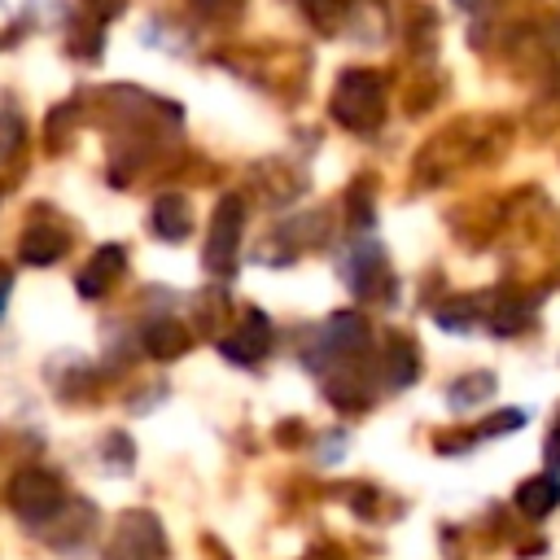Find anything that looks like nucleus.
<instances>
[{"label":"nucleus","instance_id":"obj_10","mask_svg":"<svg viewBox=\"0 0 560 560\" xmlns=\"http://www.w3.org/2000/svg\"><path fill=\"white\" fill-rule=\"evenodd\" d=\"M66 249H70V236L61 228H52V223H31L22 232V241H18V254L31 267H52V262H61Z\"/></svg>","mask_w":560,"mask_h":560},{"label":"nucleus","instance_id":"obj_2","mask_svg":"<svg viewBox=\"0 0 560 560\" xmlns=\"http://www.w3.org/2000/svg\"><path fill=\"white\" fill-rule=\"evenodd\" d=\"M66 486H61V477L57 472H48V468H22V472H13V481H9V508H13V516H22L26 525H48L61 508H66Z\"/></svg>","mask_w":560,"mask_h":560},{"label":"nucleus","instance_id":"obj_13","mask_svg":"<svg viewBox=\"0 0 560 560\" xmlns=\"http://www.w3.org/2000/svg\"><path fill=\"white\" fill-rule=\"evenodd\" d=\"M140 346H144L153 359H175V354L188 350V332H184V324H175L171 315H162V319H149V324L140 328Z\"/></svg>","mask_w":560,"mask_h":560},{"label":"nucleus","instance_id":"obj_14","mask_svg":"<svg viewBox=\"0 0 560 560\" xmlns=\"http://www.w3.org/2000/svg\"><path fill=\"white\" fill-rule=\"evenodd\" d=\"M381 372H385V385H394V389L411 385V381L420 376V354H416V346H411L407 337H389V341H385Z\"/></svg>","mask_w":560,"mask_h":560},{"label":"nucleus","instance_id":"obj_11","mask_svg":"<svg viewBox=\"0 0 560 560\" xmlns=\"http://www.w3.org/2000/svg\"><path fill=\"white\" fill-rule=\"evenodd\" d=\"M149 223H153V236L158 241H184L192 232V206L179 192H166V197L153 201Z\"/></svg>","mask_w":560,"mask_h":560},{"label":"nucleus","instance_id":"obj_8","mask_svg":"<svg viewBox=\"0 0 560 560\" xmlns=\"http://www.w3.org/2000/svg\"><path fill=\"white\" fill-rule=\"evenodd\" d=\"M219 350L232 363H258L271 350V324H267V315L262 311H245V319L219 341Z\"/></svg>","mask_w":560,"mask_h":560},{"label":"nucleus","instance_id":"obj_6","mask_svg":"<svg viewBox=\"0 0 560 560\" xmlns=\"http://www.w3.org/2000/svg\"><path fill=\"white\" fill-rule=\"evenodd\" d=\"M44 534H48V547L52 551H83V542H92V534H96V508L88 503V499H66V508L48 521V525H39Z\"/></svg>","mask_w":560,"mask_h":560},{"label":"nucleus","instance_id":"obj_1","mask_svg":"<svg viewBox=\"0 0 560 560\" xmlns=\"http://www.w3.org/2000/svg\"><path fill=\"white\" fill-rule=\"evenodd\" d=\"M332 118L341 127H354V131H372L385 114V79L376 70H346L332 88V101H328Z\"/></svg>","mask_w":560,"mask_h":560},{"label":"nucleus","instance_id":"obj_23","mask_svg":"<svg viewBox=\"0 0 560 560\" xmlns=\"http://www.w3.org/2000/svg\"><path fill=\"white\" fill-rule=\"evenodd\" d=\"M455 4H459V9H481L486 0H455Z\"/></svg>","mask_w":560,"mask_h":560},{"label":"nucleus","instance_id":"obj_12","mask_svg":"<svg viewBox=\"0 0 560 560\" xmlns=\"http://www.w3.org/2000/svg\"><path fill=\"white\" fill-rule=\"evenodd\" d=\"M556 503H560V481H556V472H538V477L521 481V490H516V508H521L529 521L551 516Z\"/></svg>","mask_w":560,"mask_h":560},{"label":"nucleus","instance_id":"obj_3","mask_svg":"<svg viewBox=\"0 0 560 560\" xmlns=\"http://www.w3.org/2000/svg\"><path fill=\"white\" fill-rule=\"evenodd\" d=\"M162 556H166L162 521L144 508L122 512L105 538V551H101V560H162Z\"/></svg>","mask_w":560,"mask_h":560},{"label":"nucleus","instance_id":"obj_19","mask_svg":"<svg viewBox=\"0 0 560 560\" xmlns=\"http://www.w3.org/2000/svg\"><path fill=\"white\" fill-rule=\"evenodd\" d=\"M192 9H197L201 18H214V22H228V18H236V13L245 9V0H192Z\"/></svg>","mask_w":560,"mask_h":560},{"label":"nucleus","instance_id":"obj_5","mask_svg":"<svg viewBox=\"0 0 560 560\" xmlns=\"http://www.w3.org/2000/svg\"><path fill=\"white\" fill-rule=\"evenodd\" d=\"M368 337H372V328H368L363 315L337 311V315H328L324 328L315 332V346L306 350V368H311V372H328L332 363L354 359V354L368 346Z\"/></svg>","mask_w":560,"mask_h":560},{"label":"nucleus","instance_id":"obj_18","mask_svg":"<svg viewBox=\"0 0 560 560\" xmlns=\"http://www.w3.org/2000/svg\"><path fill=\"white\" fill-rule=\"evenodd\" d=\"M101 459H105V464L114 459V468L127 472V468H131V442H127V433H109V438L101 442Z\"/></svg>","mask_w":560,"mask_h":560},{"label":"nucleus","instance_id":"obj_21","mask_svg":"<svg viewBox=\"0 0 560 560\" xmlns=\"http://www.w3.org/2000/svg\"><path fill=\"white\" fill-rule=\"evenodd\" d=\"M547 464H551V468L560 464V416H556V424H551V438H547Z\"/></svg>","mask_w":560,"mask_h":560},{"label":"nucleus","instance_id":"obj_16","mask_svg":"<svg viewBox=\"0 0 560 560\" xmlns=\"http://www.w3.org/2000/svg\"><path fill=\"white\" fill-rule=\"evenodd\" d=\"M22 140H26V122H22V114L9 109V105H0V158H13V153L22 149Z\"/></svg>","mask_w":560,"mask_h":560},{"label":"nucleus","instance_id":"obj_22","mask_svg":"<svg viewBox=\"0 0 560 560\" xmlns=\"http://www.w3.org/2000/svg\"><path fill=\"white\" fill-rule=\"evenodd\" d=\"M9 293H13V267L0 262V315H4V306H9Z\"/></svg>","mask_w":560,"mask_h":560},{"label":"nucleus","instance_id":"obj_15","mask_svg":"<svg viewBox=\"0 0 560 560\" xmlns=\"http://www.w3.org/2000/svg\"><path fill=\"white\" fill-rule=\"evenodd\" d=\"M490 394H494V376H490V372H472V376H459V381L446 389L451 407H472V402H486Z\"/></svg>","mask_w":560,"mask_h":560},{"label":"nucleus","instance_id":"obj_7","mask_svg":"<svg viewBox=\"0 0 560 560\" xmlns=\"http://www.w3.org/2000/svg\"><path fill=\"white\" fill-rule=\"evenodd\" d=\"M341 280H346L359 298H381V293L389 289V267H385L381 245L359 241V245L341 258Z\"/></svg>","mask_w":560,"mask_h":560},{"label":"nucleus","instance_id":"obj_4","mask_svg":"<svg viewBox=\"0 0 560 560\" xmlns=\"http://www.w3.org/2000/svg\"><path fill=\"white\" fill-rule=\"evenodd\" d=\"M241 236H245V197L223 192L214 214H210V232H206V271L232 276L236 254H241Z\"/></svg>","mask_w":560,"mask_h":560},{"label":"nucleus","instance_id":"obj_20","mask_svg":"<svg viewBox=\"0 0 560 560\" xmlns=\"http://www.w3.org/2000/svg\"><path fill=\"white\" fill-rule=\"evenodd\" d=\"M525 424V411H494L481 429H477V438H494V433H508V429H521Z\"/></svg>","mask_w":560,"mask_h":560},{"label":"nucleus","instance_id":"obj_17","mask_svg":"<svg viewBox=\"0 0 560 560\" xmlns=\"http://www.w3.org/2000/svg\"><path fill=\"white\" fill-rule=\"evenodd\" d=\"M525 319H529V311H525L521 302H499V311L490 315V328H494L499 337H508V332H516Z\"/></svg>","mask_w":560,"mask_h":560},{"label":"nucleus","instance_id":"obj_9","mask_svg":"<svg viewBox=\"0 0 560 560\" xmlns=\"http://www.w3.org/2000/svg\"><path fill=\"white\" fill-rule=\"evenodd\" d=\"M122 267H127V254H122V245H101L92 258H88V267L74 276V289H79V298H105V289L122 276Z\"/></svg>","mask_w":560,"mask_h":560}]
</instances>
